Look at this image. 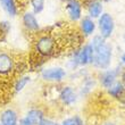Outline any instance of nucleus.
<instances>
[{"label": "nucleus", "mask_w": 125, "mask_h": 125, "mask_svg": "<svg viewBox=\"0 0 125 125\" xmlns=\"http://www.w3.org/2000/svg\"><path fill=\"white\" fill-rule=\"evenodd\" d=\"M89 43L93 48V60L91 66L99 72L109 68L112 65L114 53L112 43L107 42V40L104 39L100 34L92 35V39Z\"/></svg>", "instance_id": "1"}, {"label": "nucleus", "mask_w": 125, "mask_h": 125, "mask_svg": "<svg viewBox=\"0 0 125 125\" xmlns=\"http://www.w3.org/2000/svg\"><path fill=\"white\" fill-rule=\"evenodd\" d=\"M58 42L52 33H39L33 42V51L39 59L46 60L56 55Z\"/></svg>", "instance_id": "2"}, {"label": "nucleus", "mask_w": 125, "mask_h": 125, "mask_svg": "<svg viewBox=\"0 0 125 125\" xmlns=\"http://www.w3.org/2000/svg\"><path fill=\"white\" fill-rule=\"evenodd\" d=\"M68 76V71L60 65L43 66L39 71L41 81L49 84H62Z\"/></svg>", "instance_id": "3"}, {"label": "nucleus", "mask_w": 125, "mask_h": 125, "mask_svg": "<svg viewBox=\"0 0 125 125\" xmlns=\"http://www.w3.org/2000/svg\"><path fill=\"white\" fill-rule=\"evenodd\" d=\"M123 71H124V67H122L119 64L116 65L115 67H109L107 69L100 71L98 73V76H97L98 84L102 89L108 90L114 83H116L119 80Z\"/></svg>", "instance_id": "4"}, {"label": "nucleus", "mask_w": 125, "mask_h": 125, "mask_svg": "<svg viewBox=\"0 0 125 125\" xmlns=\"http://www.w3.org/2000/svg\"><path fill=\"white\" fill-rule=\"evenodd\" d=\"M79 92L75 86L64 84L58 91V100L64 107H73L79 101Z\"/></svg>", "instance_id": "5"}, {"label": "nucleus", "mask_w": 125, "mask_h": 125, "mask_svg": "<svg viewBox=\"0 0 125 125\" xmlns=\"http://www.w3.org/2000/svg\"><path fill=\"white\" fill-rule=\"evenodd\" d=\"M17 62L13 53L0 51V77H9L16 72Z\"/></svg>", "instance_id": "6"}, {"label": "nucleus", "mask_w": 125, "mask_h": 125, "mask_svg": "<svg viewBox=\"0 0 125 125\" xmlns=\"http://www.w3.org/2000/svg\"><path fill=\"white\" fill-rule=\"evenodd\" d=\"M21 22L23 25V29L26 32L32 34H39L42 30V26L40 24V21L38 18V15L33 13L32 10H24L21 15Z\"/></svg>", "instance_id": "7"}, {"label": "nucleus", "mask_w": 125, "mask_h": 125, "mask_svg": "<svg viewBox=\"0 0 125 125\" xmlns=\"http://www.w3.org/2000/svg\"><path fill=\"white\" fill-rule=\"evenodd\" d=\"M97 21H98L97 25L99 29V34L106 40L112 38L113 33L115 31V20L112 14L104 11Z\"/></svg>", "instance_id": "8"}, {"label": "nucleus", "mask_w": 125, "mask_h": 125, "mask_svg": "<svg viewBox=\"0 0 125 125\" xmlns=\"http://www.w3.org/2000/svg\"><path fill=\"white\" fill-rule=\"evenodd\" d=\"M65 11L71 22L76 23L83 17V3L81 0H66L65 2Z\"/></svg>", "instance_id": "9"}, {"label": "nucleus", "mask_w": 125, "mask_h": 125, "mask_svg": "<svg viewBox=\"0 0 125 125\" xmlns=\"http://www.w3.org/2000/svg\"><path fill=\"white\" fill-rule=\"evenodd\" d=\"M98 85V81H97V77L93 76L91 73L86 74L85 76L82 77V81H81V85L77 89V92H79L80 97H88L92 93V91L97 88Z\"/></svg>", "instance_id": "10"}, {"label": "nucleus", "mask_w": 125, "mask_h": 125, "mask_svg": "<svg viewBox=\"0 0 125 125\" xmlns=\"http://www.w3.org/2000/svg\"><path fill=\"white\" fill-rule=\"evenodd\" d=\"M20 113L14 107H5L0 110V125H18Z\"/></svg>", "instance_id": "11"}, {"label": "nucleus", "mask_w": 125, "mask_h": 125, "mask_svg": "<svg viewBox=\"0 0 125 125\" xmlns=\"http://www.w3.org/2000/svg\"><path fill=\"white\" fill-rule=\"evenodd\" d=\"M46 116H48L46 114V110L39 106H33L27 109L25 114L23 115L24 118H26L32 125H39L40 122L42 121Z\"/></svg>", "instance_id": "12"}, {"label": "nucleus", "mask_w": 125, "mask_h": 125, "mask_svg": "<svg viewBox=\"0 0 125 125\" xmlns=\"http://www.w3.org/2000/svg\"><path fill=\"white\" fill-rule=\"evenodd\" d=\"M32 75L29 74V73H23V74H20L17 76L15 81L13 83V86H11V90H13V93L15 95L16 94H20L26 89L27 86L31 84L32 82Z\"/></svg>", "instance_id": "13"}, {"label": "nucleus", "mask_w": 125, "mask_h": 125, "mask_svg": "<svg viewBox=\"0 0 125 125\" xmlns=\"http://www.w3.org/2000/svg\"><path fill=\"white\" fill-rule=\"evenodd\" d=\"M79 29L80 33L83 38H88V36L94 35L95 29H97V23L94 20L90 18L89 16H83L79 22Z\"/></svg>", "instance_id": "14"}, {"label": "nucleus", "mask_w": 125, "mask_h": 125, "mask_svg": "<svg viewBox=\"0 0 125 125\" xmlns=\"http://www.w3.org/2000/svg\"><path fill=\"white\" fill-rule=\"evenodd\" d=\"M0 7L9 18L17 17L21 11L17 0H0Z\"/></svg>", "instance_id": "15"}, {"label": "nucleus", "mask_w": 125, "mask_h": 125, "mask_svg": "<svg viewBox=\"0 0 125 125\" xmlns=\"http://www.w3.org/2000/svg\"><path fill=\"white\" fill-rule=\"evenodd\" d=\"M106 91H107V94H108L112 99H114V100H118V99L122 97L123 93H124L125 89H124V86L122 85L121 81L118 80L117 82L114 83V84H113L108 90H106Z\"/></svg>", "instance_id": "16"}, {"label": "nucleus", "mask_w": 125, "mask_h": 125, "mask_svg": "<svg viewBox=\"0 0 125 125\" xmlns=\"http://www.w3.org/2000/svg\"><path fill=\"white\" fill-rule=\"evenodd\" d=\"M58 125H84V121L79 114H75L62 118L60 122H58Z\"/></svg>", "instance_id": "17"}, {"label": "nucleus", "mask_w": 125, "mask_h": 125, "mask_svg": "<svg viewBox=\"0 0 125 125\" xmlns=\"http://www.w3.org/2000/svg\"><path fill=\"white\" fill-rule=\"evenodd\" d=\"M30 3L31 10L35 15L43 13V10L46 9V0H27Z\"/></svg>", "instance_id": "18"}, {"label": "nucleus", "mask_w": 125, "mask_h": 125, "mask_svg": "<svg viewBox=\"0 0 125 125\" xmlns=\"http://www.w3.org/2000/svg\"><path fill=\"white\" fill-rule=\"evenodd\" d=\"M11 26H10V22L9 21H0V33L2 34H7V33L10 31Z\"/></svg>", "instance_id": "19"}, {"label": "nucleus", "mask_w": 125, "mask_h": 125, "mask_svg": "<svg viewBox=\"0 0 125 125\" xmlns=\"http://www.w3.org/2000/svg\"><path fill=\"white\" fill-rule=\"evenodd\" d=\"M39 125H58V122L56 119H53L52 117H49V116H46L40 122Z\"/></svg>", "instance_id": "20"}, {"label": "nucleus", "mask_w": 125, "mask_h": 125, "mask_svg": "<svg viewBox=\"0 0 125 125\" xmlns=\"http://www.w3.org/2000/svg\"><path fill=\"white\" fill-rule=\"evenodd\" d=\"M18 125H32L29 121H27L26 118H24L23 116L21 117V119H20V123H18Z\"/></svg>", "instance_id": "21"}, {"label": "nucleus", "mask_w": 125, "mask_h": 125, "mask_svg": "<svg viewBox=\"0 0 125 125\" xmlns=\"http://www.w3.org/2000/svg\"><path fill=\"white\" fill-rule=\"evenodd\" d=\"M119 62H121L119 65L125 68V51L122 53V55H121V58H119Z\"/></svg>", "instance_id": "22"}, {"label": "nucleus", "mask_w": 125, "mask_h": 125, "mask_svg": "<svg viewBox=\"0 0 125 125\" xmlns=\"http://www.w3.org/2000/svg\"><path fill=\"white\" fill-rule=\"evenodd\" d=\"M119 81H121V83H122V85L124 86V89H125V68H124V71H123V73L121 74Z\"/></svg>", "instance_id": "23"}, {"label": "nucleus", "mask_w": 125, "mask_h": 125, "mask_svg": "<svg viewBox=\"0 0 125 125\" xmlns=\"http://www.w3.org/2000/svg\"><path fill=\"white\" fill-rule=\"evenodd\" d=\"M117 101H118L119 104H122V105L125 107V91H124V93L122 94V97H121V98H119Z\"/></svg>", "instance_id": "24"}, {"label": "nucleus", "mask_w": 125, "mask_h": 125, "mask_svg": "<svg viewBox=\"0 0 125 125\" xmlns=\"http://www.w3.org/2000/svg\"><path fill=\"white\" fill-rule=\"evenodd\" d=\"M102 125H117V124H116V122L112 121V119H108V121H105L102 123Z\"/></svg>", "instance_id": "25"}, {"label": "nucleus", "mask_w": 125, "mask_h": 125, "mask_svg": "<svg viewBox=\"0 0 125 125\" xmlns=\"http://www.w3.org/2000/svg\"><path fill=\"white\" fill-rule=\"evenodd\" d=\"M123 41H124V42H125V33H124V34H123Z\"/></svg>", "instance_id": "26"}, {"label": "nucleus", "mask_w": 125, "mask_h": 125, "mask_svg": "<svg viewBox=\"0 0 125 125\" xmlns=\"http://www.w3.org/2000/svg\"><path fill=\"white\" fill-rule=\"evenodd\" d=\"M59 1H62V2H65V1H66V0H59Z\"/></svg>", "instance_id": "27"}]
</instances>
